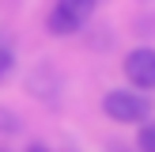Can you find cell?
Here are the masks:
<instances>
[{
	"mask_svg": "<svg viewBox=\"0 0 155 152\" xmlns=\"http://www.w3.org/2000/svg\"><path fill=\"white\" fill-rule=\"evenodd\" d=\"M102 110H106V118L121 122V126H144L151 118V99L136 88H117L102 95Z\"/></svg>",
	"mask_w": 155,
	"mask_h": 152,
	"instance_id": "cell-1",
	"label": "cell"
},
{
	"mask_svg": "<svg viewBox=\"0 0 155 152\" xmlns=\"http://www.w3.org/2000/svg\"><path fill=\"white\" fill-rule=\"evenodd\" d=\"M125 76H129V84H133L136 91H151L155 88V50L136 46L125 57Z\"/></svg>",
	"mask_w": 155,
	"mask_h": 152,
	"instance_id": "cell-2",
	"label": "cell"
},
{
	"mask_svg": "<svg viewBox=\"0 0 155 152\" xmlns=\"http://www.w3.org/2000/svg\"><path fill=\"white\" fill-rule=\"evenodd\" d=\"M53 8H57V12H64L68 19H76V23H80V27H83V23H87L91 15H95L98 0H57V4H53Z\"/></svg>",
	"mask_w": 155,
	"mask_h": 152,
	"instance_id": "cell-3",
	"label": "cell"
},
{
	"mask_svg": "<svg viewBox=\"0 0 155 152\" xmlns=\"http://www.w3.org/2000/svg\"><path fill=\"white\" fill-rule=\"evenodd\" d=\"M45 27H49V34H76V30H80V23L68 19L64 12H57V8H53V12L45 15Z\"/></svg>",
	"mask_w": 155,
	"mask_h": 152,
	"instance_id": "cell-4",
	"label": "cell"
},
{
	"mask_svg": "<svg viewBox=\"0 0 155 152\" xmlns=\"http://www.w3.org/2000/svg\"><path fill=\"white\" fill-rule=\"evenodd\" d=\"M136 144H140V152H155V118H148L140 126V137H136Z\"/></svg>",
	"mask_w": 155,
	"mask_h": 152,
	"instance_id": "cell-5",
	"label": "cell"
},
{
	"mask_svg": "<svg viewBox=\"0 0 155 152\" xmlns=\"http://www.w3.org/2000/svg\"><path fill=\"white\" fill-rule=\"evenodd\" d=\"M15 129H19V118H15V114H8L4 106H0V133H15Z\"/></svg>",
	"mask_w": 155,
	"mask_h": 152,
	"instance_id": "cell-6",
	"label": "cell"
},
{
	"mask_svg": "<svg viewBox=\"0 0 155 152\" xmlns=\"http://www.w3.org/2000/svg\"><path fill=\"white\" fill-rule=\"evenodd\" d=\"M12 65H15V57H12V50H8V46H0V84H4V76L12 72Z\"/></svg>",
	"mask_w": 155,
	"mask_h": 152,
	"instance_id": "cell-7",
	"label": "cell"
},
{
	"mask_svg": "<svg viewBox=\"0 0 155 152\" xmlns=\"http://www.w3.org/2000/svg\"><path fill=\"white\" fill-rule=\"evenodd\" d=\"M27 152H49V148H45V144H30Z\"/></svg>",
	"mask_w": 155,
	"mask_h": 152,
	"instance_id": "cell-8",
	"label": "cell"
},
{
	"mask_svg": "<svg viewBox=\"0 0 155 152\" xmlns=\"http://www.w3.org/2000/svg\"><path fill=\"white\" fill-rule=\"evenodd\" d=\"M0 152H8V148H0Z\"/></svg>",
	"mask_w": 155,
	"mask_h": 152,
	"instance_id": "cell-9",
	"label": "cell"
}]
</instances>
